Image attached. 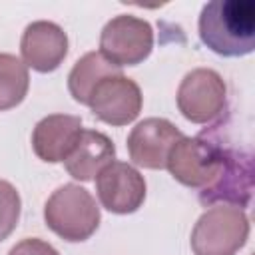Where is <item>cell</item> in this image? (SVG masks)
I'll return each instance as SVG.
<instances>
[{"label": "cell", "instance_id": "8", "mask_svg": "<svg viewBox=\"0 0 255 255\" xmlns=\"http://www.w3.org/2000/svg\"><path fill=\"white\" fill-rule=\"evenodd\" d=\"M143 106V96L131 78L124 74L104 78L92 92L88 108L92 114L110 126H128L131 124Z\"/></svg>", "mask_w": 255, "mask_h": 255}, {"label": "cell", "instance_id": "11", "mask_svg": "<svg viewBox=\"0 0 255 255\" xmlns=\"http://www.w3.org/2000/svg\"><path fill=\"white\" fill-rule=\"evenodd\" d=\"M20 54L26 68L50 74L58 70L68 56V34L56 22L36 20L22 32Z\"/></svg>", "mask_w": 255, "mask_h": 255}, {"label": "cell", "instance_id": "2", "mask_svg": "<svg viewBox=\"0 0 255 255\" xmlns=\"http://www.w3.org/2000/svg\"><path fill=\"white\" fill-rule=\"evenodd\" d=\"M100 219L96 197L78 183L60 185L44 205L46 227L70 243L90 239L100 227Z\"/></svg>", "mask_w": 255, "mask_h": 255}, {"label": "cell", "instance_id": "6", "mask_svg": "<svg viewBox=\"0 0 255 255\" xmlns=\"http://www.w3.org/2000/svg\"><path fill=\"white\" fill-rule=\"evenodd\" d=\"M177 110L191 124H213L227 104V86L219 72L195 68L183 76L175 94Z\"/></svg>", "mask_w": 255, "mask_h": 255}, {"label": "cell", "instance_id": "16", "mask_svg": "<svg viewBox=\"0 0 255 255\" xmlns=\"http://www.w3.org/2000/svg\"><path fill=\"white\" fill-rule=\"evenodd\" d=\"M20 209L22 201L18 189L10 181L0 179V243L8 239L16 229L20 221Z\"/></svg>", "mask_w": 255, "mask_h": 255}, {"label": "cell", "instance_id": "9", "mask_svg": "<svg viewBox=\"0 0 255 255\" xmlns=\"http://www.w3.org/2000/svg\"><path fill=\"white\" fill-rule=\"evenodd\" d=\"M253 189V155L241 149H227L223 169L217 179L199 191L203 205H235L247 207Z\"/></svg>", "mask_w": 255, "mask_h": 255}, {"label": "cell", "instance_id": "10", "mask_svg": "<svg viewBox=\"0 0 255 255\" xmlns=\"http://www.w3.org/2000/svg\"><path fill=\"white\" fill-rule=\"evenodd\" d=\"M183 137L181 129L165 118H145L128 135L129 159L145 169H163L173 143Z\"/></svg>", "mask_w": 255, "mask_h": 255}, {"label": "cell", "instance_id": "3", "mask_svg": "<svg viewBox=\"0 0 255 255\" xmlns=\"http://www.w3.org/2000/svg\"><path fill=\"white\" fill-rule=\"evenodd\" d=\"M227 149L217 137L203 131L199 135L179 137L167 153L165 167L175 181L185 187L205 189L223 169Z\"/></svg>", "mask_w": 255, "mask_h": 255}, {"label": "cell", "instance_id": "14", "mask_svg": "<svg viewBox=\"0 0 255 255\" xmlns=\"http://www.w3.org/2000/svg\"><path fill=\"white\" fill-rule=\"evenodd\" d=\"M116 74H122V68H118L112 62H108L100 52H88V54H84L74 64V68L68 74V90H70V96L78 104L88 106L94 88L104 78L116 76Z\"/></svg>", "mask_w": 255, "mask_h": 255}, {"label": "cell", "instance_id": "5", "mask_svg": "<svg viewBox=\"0 0 255 255\" xmlns=\"http://www.w3.org/2000/svg\"><path fill=\"white\" fill-rule=\"evenodd\" d=\"M153 50V28L147 20L120 14L100 32V54L118 68L137 66Z\"/></svg>", "mask_w": 255, "mask_h": 255}, {"label": "cell", "instance_id": "17", "mask_svg": "<svg viewBox=\"0 0 255 255\" xmlns=\"http://www.w3.org/2000/svg\"><path fill=\"white\" fill-rule=\"evenodd\" d=\"M8 255H60L58 249L54 245H50L48 241L44 239H38V237H26L22 241H18L10 251Z\"/></svg>", "mask_w": 255, "mask_h": 255}, {"label": "cell", "instance_id": "4", "mask_svg": "<svg viewBox=\"0 0 255 255\" xmlns=\"http://www.w3.org/2000/svg\"><path fill=\"white\" fill-rule=\"evenodd\" d=\"M249 217L235 205H211L191 231L193 255H235L249 239Z\"/></svg>", "mask_w": 255, "mask_h": 255}, {"label": "cell", "instance_id": "1", "mask_svg": "<svg viewBox=\"0 0 255 255\" xmlns=\"http://www.w3.org/2000/svg\"><path fill=\"white\" fill-rule=\"evenodd\" d=\"M199 38L213 54L225 58L247 56L255 50L253 0H211L201 8Z\"/></svg>", "mask_w": 255, "mask_h": 255}, {"label": "cell", "instance_id": "15", "mask_svg": "<svg viewBox=\"0 0 255 255\" xmlns=\"http://www.w3.org/2000/svg\"><path fill=\"white\" fill-rule=\"evenodd\" d=\"M30 88L26 64L14 54H0V112L20 106Z\"/></svg>", "mask_w": 255, "mask_h": 255}, {"label": "cell", "instance_id": "13", "mask_svg": "<svg viewBox=\"0 0 255 255\" xmlns=\"http://www.w3.org/2000/svg\"><path fill=\"white\" fill-rule=\"evenodd\" d=\"M116 157L114 141L98 129H82L80 137L64 159L66 171L78 181H92Z\"/></svg>", "mask_w": 255, "mask_h": 255}, {"label": "cell", "instance_id": "7", "mask_svg": "<svg viewBox=\"0 0 255 255\" xmlns=\"http://www.w3.org/2000/svg\"><path fill=\"white\" fill-rule=\"evenodd\" d=\"M143 175L126 161H112L96 175V195L104 209L116 215L135 213L145 201Z\"/></svg>", "mask_w": 255, "mask_h": 255}, {"label": "cell", "instance_id": "12", "mask_svg": "<svg viewBox=\"0 0 255 255\" xmlns=\"http://www.w3.org/2000/svg\"><path fill=\"white\" fill-rule=\"evenodd\" d=\"M82 129V120L78 116L50 114L34 126L32 149L42 161L60 163L74 149Z\"/></svg>", "mask_w": 255, "mask_h": 255}]
</instances>
